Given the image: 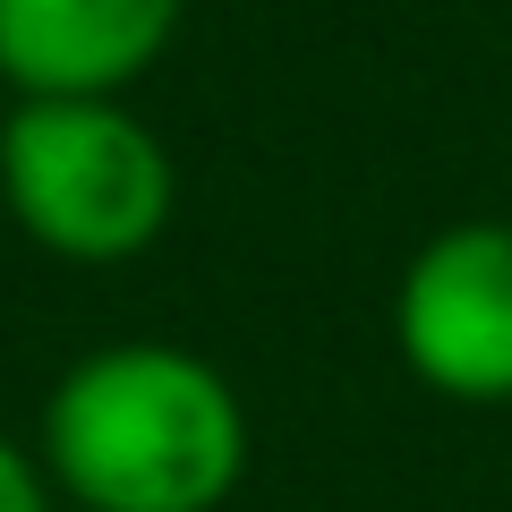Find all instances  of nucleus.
Masks as SVG:
<instances>
[{
  "mask_svg": "<svg viewBox=\"0 0 512 512\" xmlns=\"http://www.w3.org/2000/svg\"><path fill=\"white\" fill-rule=\"evenodd\" d=\"M43 478L77 512H222L248 478V410L180 342H103L43 402Z\"/></svg>",
  "mask_w": 512,
  "mask_h": 512,
  "instance_id": "1",
  "label": "nucleus"
},
{
  "mask_svg": "<svg viewBox=\"0 0 512 512\" xmlns=\"http://www.w3.org/2000/svg\"><path fill=\"white\" fill-rule=\"evenodd\" d=\"M0 205L60 265H128L171 231L180 171L128 94H18L0 120Z\"/></svg>",
  "mask_w": 512,
  "mask_h": 512,
  "instance_id": "2",
  "label": "nucleus"
},
{
  "mask_svg": "<svg viewBox=\"0 0 512 512\" xmlns=\"http://www.w3.org/2000/svg\"><path fill=\"white\" fill-rule=\"evenodd\" d=\"M393 350L444 402H512V222H444L410 256Z\"/></svg>",
  "mask_w": 512,
  "mask_h": 512,
  "instance_id": "3",
  "label": "nucleus"
},
{
  "mask_svg": "<svg viewBox=\"0 0 512 512\" xmlns=\"http://www.w3.org/2000/svg\"><path fill=\"white\" fill-rule=\"evenodd\" d=\"M188 0H0L9 94H128L171 52Z\"/></svg>",
  "mask_w": 512,
  "mask_h": 512,
  "instance_id": "4",
  "label": "nucleus"
},
{
  "mask_svg": "<svg viewBox=\"0 0 512 512\" xmlns=\"http://www.w3.org/2000/svg\"><path fill=\"white\" fill-rule=\"evenodd\" d=\"M0 512H52V478H43V453L0 436Z\"/></svg>",
  "mask_w": 512,
  "mask_h": 512,
  "instance_id": "5",
  "label": "nucleus"
}]
</instances>
